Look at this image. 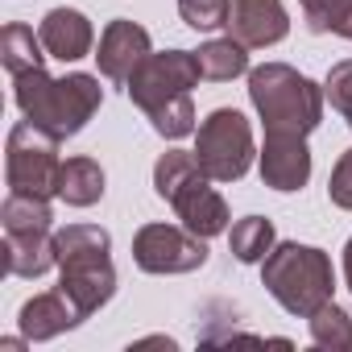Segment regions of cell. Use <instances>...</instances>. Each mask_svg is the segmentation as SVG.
<instances>
[{
    "label": "cell",
    "mask_w": 352,
    "mask_h": 352,
    "mask_svg": "<svg viewBox=\"0 0 352 352\" xmlns=\"http://www.w3.org/2000/svg\"><path fill=\"white\" fill-rule=\"evenodd\" d=\"M261 179L274 191H298L311 179V149L307 137H286V133H265L261 149Z\"/></svg>",
    "instance_id": "obj_13"
},
{
    "label": "cell",
    "mask_w": 352,
    "mask_h": 352,
    "mask_svg": "<svg viewBox=\"0 0 352 352\" xmlns=\"http://www.w3.org/2000/svg\"><path fill=\"white\" fill-rule=\"evenodd\" d=\"M344 278H348V290H352V236L344 245Z\"/></svg>",
    "instance_id": "obj_25"
},
{
    "label": "cell",
    "mask_w": 352,
    "mask_h": 352,
    "mask_svg": "<svg viewBox=\"0 0 352 352\" xmlns=\"http://www.w3.org/2000/svg\"><path fill=\"white\" fill-rule=\"evenodd\" d=\"M46 46H42V38L30 30V25H21V21H13V25H5V34H0V63H5V71L17 79V75H25V71H38L42 67V54Z\"/></svg>",
    "instance_id": "obj_17"
},
{
    "label": "cell",
    "mask_w": 352,
    "mask_h": 352,
    "mask_svg": "<svg viewBox=\"0 0 352 352\" xmlns=\"http://www.w3.org/2000/svg\"><path fill=\"white\" fill-rule=\"evenodd\" d=\"M311 340H315L319 348H331V352L352 348V319H348L336 302H323V307L311 315Z\"/></svg>",
    "instance_id": "obj_21"
},
{
    "label": "cell",
    "mask_w": 352,
    "mask_h": 352,
    "mask_svg": "<svg viewBox=\"0 0 352 352\" xmlns=\"http://www.w3.org/2000/svg\"><path fill=\"white\" fill-rule=\"evenodd\" d=\"M179 13L191 30H220L228 25V13H232V0H179Z\"/></svg>",
    "instance_id": "obj_22"
},
{
    "label": "cell",
    "mask_w": 352,
    "mask_h": 352,
    "mask_svg": "<svg viewBox=\"0 0 352 352\" xmlns=\"http://www.w3.org/2000/svg\"><path fill=\"white\" fill-rule=\"evenodd\" d=\"M17 323H21V336H25V340H54L58 331L83 323V315H79V307H75L63 290H50V294H34V298L21 307Z\"/></svg>",
    "instance_id": "obj_15"
},
{
    "label": "cell",
    "mask_w": 352,
    "mask_h": 352,
    "mask_svg": "<svg viewBox=\"0 0 352 352\" xmlns=\"http://www.w3.org/2000/svg\"><path fill=\"white\" fill-rule=\"evenodd\" d=\"M249 100L265 120V133L307 137L323 120V87L286 63H265L249 71Z\"/></svg>",
    "instance_id": "obj_4"
},
{
    "label": "cell",
    "mask_w": 352,
    "mask_h": 352,
    "mask_svg": "<svg viewBox=\"0 0 352 352\" xmlns=\"http://www.w3.org/2000/svg\"><path fill=\"white\" fill-rule=\"evenodd\" d=\"M224 30L245 50H261V46H274L290 34V17L282 9V0H232Z\"/></svg>",
    "instance_id": "obj_12"
},
{
    "label": "cell",
    "mask_w": 352,
    "mask_h": 352,
    "mask_svg": "<svg viewBox=\"0 0 352 352\" xmlns=\"http://www.w3.org/2000/svg\"><path fill=\"white\" fill-rule=\"evenodd\" d=\"M38 38L46 46L50 58H63V63H75L83 54H91V21L79 13V9H50L38 25Z\"/></svg>",
    "instance_id": "obj_14"
},
{
    "label": "cell",
    "mask_w": 352,
    "mask_h": 352,
    "mask_svg": "<svg viewBox=\"0 0 352 352\" xmlns=\"http://www.w3.org/2000/svg\"><path fill=\"white\" fill-rule=\"evenodd\" d=\"M100 100H104L100 79L79 75V71L67 75V79H50L42 67L17 75V108L25 112V120L54 133L58 141L83 133V124L96 116Z\"/></svg>",
    "instance_id": "obj_3"
},
{
    "label": "cell",
    "mask_w": 352,
    "mask_h": 352,
    "mask_svg": "<svg viewBox=\"0 0 352 352\" xmlns=\"http://www.w3.org/2000/svg\"><path fill=\"white\" fill-rule=\"evenodd\" d=\"M323 96L331 100V108H336V112L348 120V129H352V58H344V63H336V67L327 71Z\"/></svg>",
    "instance_id": "obj_23"
},
{
    "label": "cell",
    "mask_w": 352,
    "mask_h": 352,
    "mask_svg": "<svg viewBox=\"0 0 352 352\" xmlns=\"http://www.w3.org/2000/svg\"><path fill=\"white\" fill-rule=\"evenodd\" d=\"M261 282L290 315H302V319H311L323 302H331V290H336L331 257L298 241L270 249V257L261 261Z\"/></svg>",
    "instance_id": "obj_6"
},
{
    "label": "cell",
    "mask_w": 352,
    "mask_h": 352,
    "mask_svg": "<svg viewBox=\"0 0 352 352\" xmlns=\"http://www.w3.org/2000/svg\"><path fill=\"white\" fill-rule=\"evenodd\" d=\"M311 34H340L352 42V0H298Z\"/></svg>",
    "instance_id": "obj_20"
},
{
    "label": "cell",
    "mask_w": 352,
    "mask_h": 352,
    "mask_svg": "<svg viewBox=\"0 0 352 352\" xmlns=\"http://www.w3.org/2000/svg\"><path fill=\"white\" fill-rule=\"evenodd\" d=\"M195 58H199V75L208 83H228V79L249 71V54H245V46L236 38H216V42L199 46Z\"/></svg>",
    "instance_id": "obj_18"
},
{
    "label": "cell",
    "mask_w": 352,
    "mask_h": 352,
    "mask_svg": "<svg viewBox=\"0 0 352 352\" xmlns=\"http://www.w3.org/2000/svg\"><path fill=\"white\" fill-rule=\"evenodd\" d=\"M54 253L63 270V294L79 307V315H96L116 294L112 270V236L96 224H67L54 232Z\"/></svg>",
    "instance_id": "obj_2"
},
{
    "label": "cell",
    "mask_w": 352,
    "mask_h": 352,
    "mask_svg": "<svg viewBox=\"0 0 352 352\" xmlns=\"http://www.w3.org/2000/svg\"><path fill=\"white\" fill-rule=\"evenodd\" d=\"M228 245H232L236 261H245V265L265 261V257H270V249H274V224H270L265 216H245V220H236V224H232Z\"/></svg>",
    "instance_id": "obj_19"
},
{
    "label": "cell",
    "mask_w": 352,
    "mask_h": 352,
    "mask_svg": "<svg viewBox=\"0 0 352 352\" xmlns=\"http://www.w3.org/2000/svg\"><path fill=\"white\" fill-rule=\"evenodd\" d=\"M133 261L145 274H191L208 261V241L191 228L174 224H145L133 236Z\"/></svg>",
    "instance_id": "obj_10"
},
{
    "label": "cell",
    "mask_w": 352,
    "mask_h": 352,
    "mask_svg": "<svg viewBox=\"0 0 352 352\" xmlns=\"http://www.w3.org/2000/svg\"><path fill=\"white\" fill-rule=\"evenodd\" d=\"M104 195V170L96 157H67L63 179H58V199L71 208H91Z\"/></svg>",
    "instance_id": "obj_16"
},
{
    "label": "cell",
    "mask_w": 352,
    "mask_h": 352,
    "mask_svg": "<svg viewBox=\"0 0 352 352\" xmlns=\"http://www.w3.org/2000/svg\"><path fill=\"white\" fill-rule=\"evenodd\" d=\"M208 183H212V179L204 174L195 149H191V153L170 149V153H162L157 166H153V191H157L174 212H179L183 228H191V232L204 236V241H212V236H220V232L228 228V204H224L220 191H212Z\"/></svg>",
    "instance_id": "obj_5"
},
{
    "label": "cell",
    "mask_w": 352,
    "mask_h": 352,
    "mask_svg": "<svg viewBox=\"0 0 352 352\" xmlns=\"http://www.w3.org/2000/svg\"><path fill=\"white\" fill-rule=\"evenodd\" d=\"M195 157L212 183H236L253 166V129L236 108H216L195 137Z\"/></svg>",
    "instance_id": "obj_9"
},
{
    "label": "cell",
    "mask_w": 352,
    "mask_h": 352,
    "mask_svg": "<svg viewBox=\"0 0 352 352\" xmlns=\"http://www.w3.org/2000/svg\"><path fill=\"white\" fill-rule=\"evenodd\" d=\"M5 179L13 195H34V199L58 195V179H63L58 137L38 129L34 120L13 124L5 145Z\"/></svg>",
    "instance_id": "obj_8"
},
{
    "label": "cell",
    "mask_w": 352,
    "mask_h": 352,
    "mask_svg": "<svg viewBox=\"0 0 352 352\" xmlns=\"http://www.w3.org/2000/svg\"><path fill=\"white\" fill-rule=\"evenodd\" d=\"M149 34L137 25V21H108V30L100 34V50H96V63H100V75L116 87H129L133 71L149 58Z\"/></svg>",
    "instance_id": "obj_11"
},
{
    "label": "cell",
    "mask_w": 352,
    "mask_h": 352,
    "mask_svg": "<svg viewBox=\"0 0 352 352\" xmlns=\"http://www.w3.org/2000/svg\"><path fill=\"white\" fill-rule=\"evenodd\" d=\"M5 220V270L17 278H42L50 265H58L54 253V212L46 199L13 195L0 208Z\"/></svg>",
    "instance_id": "obj_7"
},
{
    "label": "cell",
    "mask_w": 352,
    "mask_h": 352,
    "mask_svg": "<svg viewBox=\"0 0 352 352\" xmlns=\"http://www.w3.org/2000/svg\"><path fill=\"white\" fill-rule=\"evenodd\" d=\"M327 199L344 212H352V149L340 153L336 170H331V179H327Z\"/></svg>",
    "instance_id": "obj_24"
},
{
    "label": "cell",
    "mask_w": 352,
    "mask_h": 352,
    "mask_svg": "<svg viewBox=\"0 0 352 352\" xmlns=\"http://www.w3.org/2000/svg\"><path fill=\"white\" fill-rule=\"evenodd\" d=\"M199 58L191 50H166V54H149L133 79H129V100L149 116L153 133H162L166 141H179L187 133H195V100L191 87L199 83Z\"/></svg>",
    "instance_id": "obj_1"
}]
</instances>
